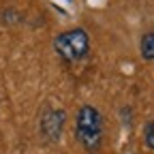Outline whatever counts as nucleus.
<instances>
[{
	"label": "nucleus",
	"instance_id": "obj_3",
	"mask_svg": "<svg viewBox=\"0 0 154 154\" xmlns=\"http://www.w3.org/2000/svg\"><path fill=\"white\" fill-rule=\"evenodd\" d=\"M64 124H66V113L60 107H47L41 113V122H38V126H41V135L45 137V141H49V143L60 141V135H62Z\"/></svg>",
	"mask_w": 154,
	"mask_h": 154
},
{
	"label": "nucleus",
	"instance_id": "obj_2",
	"mask_svg": "<svg viewBox=\"0 0 154 154\" xmlns=\"http://www.w3.org/2000/svg\"><path fill=\"white\" fill-rule=\"evenodd\" d=\"M54 49L64 62H79L90 54V34L84 28L60 32L54 38Z\"/></svg>",
	"mask_w": 154,
	"mask_h": 154
},
{
	"label": "nucleus",
	"instance_id": "obj_4",
	"mask_svg": "<svg viewBox=\"0 0 154 154\" xmlns=\"http://www.w3.org/2000/svg\"><path fill=\"white\" fill-rule=\"evenodd\" d=\"M139 54L143 60L154 62V32H146L139 41Z\"/></svg>",
	"mask_w": 154,
	"mask_h": 154
},
{
	"label": "nucleus",
	"instance_id": "obj_5",
	"mask_svg": "<svg viewBox=\"0 0 154 154\" xmlns=\"http://www.w3.org/2000/svg\"><path fill=\"white\" fill-rule=\"evenodd\" d=\"M143 143H146L150 150H154V122H152V120L143 124Z\"/></svg>",
	"mask_w": 154,
	"mask_h": 154
},
{
	"label": "nucleus",
	"instance_id": "obj_1",
	"mask_svg": "<svg viewBox=\"0 0 154 154\" xmlns=\"http://www.w3.org/2000/svg\"><path fill=\"white\" fill-rule=\"evenodd\" d=\"M75 137L86 152L94 154L103 143V118L92 105H82L75 118Z\"/></svg>",
	"mask_w": 154,
	"mask_h": 154
}]
</instances>
